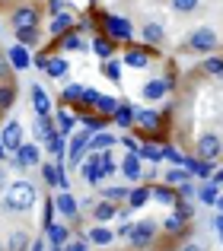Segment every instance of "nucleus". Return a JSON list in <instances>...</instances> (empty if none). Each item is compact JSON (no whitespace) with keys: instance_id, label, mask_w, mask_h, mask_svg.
Returning a JSON list of instances; mask_svg holds the SVG:
<instances>
[{"instance_id":"nucleus-30","label":"nucleus","mask_w":223,"mask_h":251,"mask_svg":"<svg viewBox=\"0 0 223 251\" xmlns=\"http://www.w3.org/2000/svg\"><path fill=\"white\" fill-rule=\"evenodd\" d=\"M45 229H48V242H51V245H67V239H70L67 226H57V223H51V226H45Z\"/></svg>"},{"instance_id":"nucleus-28","label":"nucleus","mask_w":223,"mask_h":251,"mask_svg":"<svg viewBox=\"0 0 223 251\" xmlns=\"http://www.w3.org/2000/svg\"><path fill=\"white\" fill-rule=\"evenodd\" d=\"M115 143H118V137H115V134H102V130H96V134H93V140H89V147L102 153V150H112Z\"/></svg>"},{"instance_id":"nucleus-19","label":"nucleus","mask_w":223,"mask_h":251,"mask_svg":"<svg viewBox=\"0 0 223 251\" xmlns=\"http://www.w3.org/2000/svg\"><path fill=\"white\" fill-rule=\"evenodd\" d=\"M13 102H16V86L0 83V115H6V111L13 108Z\"/></svg>"},{"instance_id":"nucleus-18","label":"nucleus","mask_w":223,"mask_h":251,"mask_svg":"<svg viewBox=\"0 0 223 251\" xmlns=\"http://www.w3.org/2000/svg\"><path fill=\"white\" fill-rule=\"evenodd\" d=\"M57 45H61V48L64 51H86V42H83V38H80V32H67V35H61V38H57Z\"/></svg>"},{"instance_id":"nucleus-29","label":"nucleus","mask_w":223,"mask_h":251,"mask_svg":"<svg viewBox=\"0 0 223 251\" xmlns=\"http://www.w3.org/2000/svg\"><path fill=\"white\" fill-rule=\"evenodd\" d=\"M86 239H89V242H96V245H109V242L115 239V232H112V229H106V223H99L96 229H89Z\"/></svg>"},{"instance_id":"nucleus-52","label":"nucleus","mask_w":223,"mask_h":251,"mask_svg":"<svg viewBox=\"0 0 223 251\" xmlns=\"http://www.w3.org/2000/svg\"><path fill=\"white\" fill-rule=\"evenodd\" d=\"M217 229H220V239H223V213L217 216Z\"/></svg>"},{"instance_id":"nucleus-34","label":"nucleus","mask_w":223,"mask_h":251,"mask_svg":"<svg viewBox=\"0 0 223 251\" xmlns=\"http://www.w3.org/2000/svg\"><path fill=\"white\" fill-rule=\"evenodd\" d=\"M64 140H67V137H61V134H55L51 140H45L48 143V153L55 156V162H64Z\"/></svg>"},{"instance_id":"nucleus-5","label":"nucleus","mask_w":223,"mask_h":251,"mask_svg":"<svg viewBox=\"0 0 223 251\" xmlns=\"http://www.w3.org/2000/svg\"><path fill=\"white\" fill-rule=\"evenodd\" d=\"M220 153H223V143H220L217 134H204L198 140V150H195V156H198V159H204V162H214Z\"/></svg>"},{"instance_id":"nucleus-40","label":"nucleus","mask_w":223,"mask_h":251,"mask_svg":"<svg viewBox=\"0 0 223 251\" xmlns=\"http://www.w3.org/2000/svg\"><path fill=\"white\" fill-rule=\"evenodd\" d=\"M188 178H192V172H188L185 166H182V169H172V172L166 175V184H172V188H175V184H185Z\"/></svg>"},{"instance_id":"nucleus-47","label":"nucleus","mask_w":223,"mask_h":251,"mask_svg":"<svg viewBox=\"0 0 223 251\" xmlns=\"http://www.w3.org/2000/svg\"><path fill=\"white\" fill-rule=\"evenodd\" d=\"M64 251H86V239H74L64 245Z\"/></svg>"},{"instance_id":"nucleus-51","label":"nucleus","mask_w":223,"mask_h":251,"mask_svg":"<svg viewBox=\"0 0 223 251\" xmlns=\"http://www.w3.org/2000/svg\"><path fill=\"white\" fill-rule=\"evenodd\" d=\"M211 181H217V184H223V169H220V172H217V175H214V178H211Z\"/></svg>"},{"instance_id":"nucleus-23","label":"nucleus","mask_w":223,"mask_h":251,"mask_svg":"<svg viewBox=\"0 0 223 251\" xmlns=\"http://www.w3.org/2000/svg\"><path fill=\"white\" fill-rule=\"evenodd\" d=\"M150 197H153V191L143 188V184H137V188H131V194H128V207H143Z\"/></svg>"},{"instance_id":"nucleus-16","label":"nucleus","mask_w":223,"mask_h":251,"mask_svg":"<svg viewBox=\"0 0 223 251\" xmlns=\"http://www.w3.org/2000/svg\"><path fill=\"white\" fill-rule=\"evenodd\" d=\"M6 54H10V61H13V67H16V70H26V67L32 64V57H29V51H26V45H19V42L13 45Z\"/></svg>"},{"instance_id":"nucleus-42","label":"nucleus","mask_w":223,"mask_h":251,"mask_svg":"<svg viewBox=\"0 0 223 251\" xmlns=\"http://www.w3.org/2000/svg\"><path fill=\"white\" fill-rule=\"evenodd\" d=\"M124 64H128V67H147V54H140V51L131 48L128 54H124Z\"/></svg>"},{"instance_id":"nucleus-27","label":"nucleus","mask_w":223,"mask_h":251,"mask_svg":"<svg viewBox=\"0 0 223 251\" xmlns=\"http://www.w3.org/2000/svg\"><path fill=\"white\" fill-rule=\"evenodd\" d=\"M118 105H121V102H118L115 96H99V99H96V111H99V115H106V118L115 115Z\"/></svg>"},{"instance_id":"nucleus-15","label":"nucleus","mask_w":223,"mask_h":251,"mask_svg":"<svg viewBox=\"0 0 223 251\" xmlns=\"http://www.w3.org/2000/svg\"><path fill=\"white\" fill-rule=\"evenodd\" d=\"M45 74H48L51 80H64V76L70 74V67H67V61H64V57H48V64H45Z\"/></svg>"},{"instance_id":"nucleus-50","label":"nucleus","mask_w":223,"mask_h":251,"mask_svg":"<svg viewBox=\"0 0 223 251\" xmlns=\"http://www.w3.org/2000/svg\"><path fill=\"white\" fill-rule=\"evenodd\" d=\"M179 251H204V248H201V245H195V242H188V245H182Z\"/></svg>"},{"instance_id":"nucleus-9","label":"nucleus","mask_w":223,"mask_h":251,"mask_svg":"<svg viewBox=\"0 0 223 251\" xmlns=\"http://www.w3.org/2000/svg\"><path fill=\"white\" fill-rule=\"evenodd\" d=\"M55 207H57V213H64L67 220H80V207H77V201L67 191H61V194L55 197Z\"/></svg>"},{"instance_id":"nucleus-38","label":"nucleus","mask_w":223,"mask_h":251,"mask_svg":"<svg viewBox=\"0 0 223 251\" xmlns=\"http://www.w3.org/2000/svg\"><path fill=\"white\" fill-rule=\"evenodd\" d=\"M198 197H201V203H217V201H220L217 181H211V184H204V188H198Z\"/></svg>"},{"instance_id":"nucleus-25","label":"nucleus","mask_w":223,"mask_h":251,"mask_svg":"<svg viewBox=\"0 0 223 251\" xmlns=\"http://www.w3.org/2000/svg\"><path fill=\"white\" fill-rule=\"evenodd\" d=\"M13 32H16V42H19V45H26V48H35L38 38H42L38 25H35V29H13Z\"/></svg>"},{"instance_id":"nucleus-54","label":"nucleus","mask_w":223,"mask_h":251,"mask_svg":"<svg viewBox=\"0 0 223 251\" xmlns=\"http://www.w3.org/2000/svg\"><path fill=\"white\" fill-rule=\"evenodd\" d=\"M32 251H45V245H42V242H35V245H32Z\"/></svg>"},{"instance_id":"nucleus-2","label":"nucleus","mask_w":223,"mask_h":251,"mask_svg":"<svg viewBox=\"0 0 223 251\" xmlns=\"http://www.w3.org/2000/svg\"><path fill=\"white\" fill-rule=\"evenodd\" d=\"M188 51H198V54L217 51V32H214L211 25H201V29H195L192 38H188Z\"/></svg>"},{"instance_id":"nucleus-39","label":"nucleus","mask_w":223,"mask_h":251,"mask_svg":"<svg viewBox=\"0 0 223 251\" xmlns=\"http://www.w3.org/2000/svg\"><path fill=\"white\" fill-rule=\"evenodd\" d=\"M163 156H166V150L153 147V143H143V147H140V159H150V162H160Z\"/></svg>"},{"instance_id":"nucleus-43","label":"nucleus","mask_w":223,"mask_h":251,"mask_svg":"<svg viewBox=\"0 0 223 251\" xmlns=\"http://www.w3.org/2000/svg\"><path fill=\"white\" fill-rule=\"evenodd\" d=\"M102 74H106L112 83H118V80H121V67H118L115 61H102Z\"/></svg>"},{"instance_id":"nucleus-22","label":"nucleus","mask_w":223,"mask_h":251,"mask_svg":"<svg viewBox=\"0 0 223 251\" xmlns=\"http://www.w3.org/2000/svg\"><path fill=\"white\" fill-rule=\"evenodd\" d=\"M93 216H96V223H109L112 216H118V207L112 201H102V203H96V207H93Z\"/></svg>"},{"instance_id":"nucleus-8","label":"nucleus","mask_w":223,"mask_h":251,"mask_svg":"<svg viewBox=\"0 0 223 251\" xmlns=\"http://www.w3.org/2000/svg\"><path fill=\"white\" fill-rule=\"evenodd\" d=\"M0 140H3V147L10 150V153H16V150L23 147V124H19V121H6Z\"/></svg>"},{"instance_id":"nucleus-31","label":"nucleus","mask_w":223,"mask_h":251,"mask_svg":"<svg viewBox=\"0 0 223 251\" xmlns=\"http://www.w3.org/2000/svg\"><path fill=\"white\" fill-rule=\"evenodd\" d=\"M143 42L147 45H163V23H147L143 25Z\"/></svg>"},{"instance_id":"nucleus-48","label":"nucleus","mask_w":223,"mask_h":251,"mask_svg":"<svg viewBox=\"0 0 223 251\" xmlns=\"http://www.w3.org/2000/svg\"><path fill=\"white\" fill-rule=\"evenodd\" d=\"M67 6H64V0H48V13L55 16V13H64Z\"/></svg>"},{"instance_id":"nucleus-35","label":"nucleus","mask_w":223,"mask_h":251,"mask_svg":"<svg viewBox=\"0 0 223 251\" xmlns=\"http://www.w3.org/2000/svg\"><path fill=\"white\" fill-rule=\"evenodd\" d=\"M204 74L207 76H217V80H223V57H217V54H211L204 61Z\"/></svg>"},{"instance_id":"nucleus-1","label":"nucleus","mask_w":223,"mask_h":251,"mask_svg":"<svg viewBox=\"0 0 223 251\" xmlns=\"http://www.w3.org/2000/svg\"><path fill=\"white\" fill-rule=\"evenodd\" d=\"M32 203H35V184L32 181H13L6 188L3 207L10 213H26V210H32Z\"/></svg>"},{"instance_id":"nucleus-36","label":"nucleus","mask_w":223,"mask_h":251,"mask_svg":"<svg viewBox=\"0 0 223 251\" xmlns=\"http://www.w3.org/2000/svg\"><path fill=\"white\" fill-rule=\"evenodd\" d=\"M131 188H102V201H112V203H121L128 201Z\"/></svg>"},{"instance_id":"nucleus-32","label":"nucleus","mask_w":223,"mask_h":251,"mask_svg":"<svg viewBox=\"0 0 223 251\" xmlns=\"http://www.w3.org/2000/svg\"><path fill=\"white\" fill-rule=\"evenodd\" d=\"M166 86H169V83H163V80H150L147 86H143V99H147V102H156V99H163Z\"/></svg>"},{"instance_id":"nucleus-24","label":"nucleus","mask_w":223,"mask_h":251,"mask_svg":"<svg viewBox=\"0 0 223 251\" xmlns=\"http://www.w3.org/2000/svg\"><path fill=\"white\" fill-rule=\"evenodd\" d=\"M112 118H115L118 127H131V121L137 118V108H131V105H124V102H121V105H118V111H115Z\"/></svg>"},{"instance_id":"nucleus-20","label":"nucleus","mask_w":223,"mask_h":251,"mask_svg":"<svg viewBox=\"0 0 223 251\" xmlns=\"http://www.w3.org/2000/svg\"><path fill=\"white\" fill-rule=\"evenodd\" d=\"M55 121H57V134L61 137H70V130H74V124H77V118L70 115V111H55Z\"/></svg>"},{"instance_id":"nucleus-57","label":"nucleus","mask_w":223,"mask_h":251,"mask_svg":"<svg viewBox=\"0 0 223 251\" xmlns=\"http://www.w3.org/2000/svg\"><path fill=\"white\" fill-rule=\"evenodd\" d=\"M0 181H3V172H0Z\"/></svg>"},{"instance_id":"nucleus-49","label":"nucleus","mask_w":223,"mask_h":251,"mask_svg":"<svg viewBox=\"0 0 223 251\" xmlns=\"http://www.w3.org/2000/svg\"><path fill=\"white\" fill-rule=\"evenodd\" d=\"M166 159H169V162H175V166H182V159H185V156L175 153V150H166Z\"/></svg>"},{"instance_id":"nucleus-37","label":"nucleus","mask_w":223,"mask_h":251,"mask_svg":"<svg viewBox=\"0 0 223 251\" xmlns=\"http://www.w3.org/2000/svg\"><path fill=\"white\" fill-rule=\"evenodd\" d=\"M185 216H179V213H172V216H169V220L166 223H163V226H166V232L169 235H179V232H185Z\"/></svg>"},{"instance_id":"nucleus-58","label":"nucleus","mask_w":223,"mask_h":251,"mask_svg":"<svg viewBox=\"0 0 223 251\" xmlns=\"http://www.w3.org/2000/svg\"><path fill=\"white\" fill-rule=\"evenodd\" d=\"M0 251H3V248H0Z\"/></svg>"},{"instance_id":"nucleus-45","label":"nucleus","mask_w":223,"mask_h":251,"mask_svg":"<svg viewBox=\"0 0 223 251\" xmlns=\"http://www.w3.org/2000/svg\"><path fill=\"white\" fill-rule=\"evenodd\" d=\"M64 99H67V102H70V99H83V86H67V89H64Z\"/></svg>"},{"instance_id":"nucleus-7","label":"nucleus","mask_w":223,"mask_h":251,"mask_svg":"<svg viewBox=\"0 0 223 251\" xmlns=\"http://www.w3.org/2000/svg\"><path fill=\"white\" fill-rule=\"evenodd\" d=\"M51 35L55 38H61V35H67V32H74L77 29V19H74V13L70 10H64V13H55V16H51Z\"/></svg>"},{"instance_id":"nucleus-6","label":"nucleus","mask_w":223,"mask_h":251,"mask_svg":"<svg viewBox=\"0 0 223 251\" xmlns=\"http://www.w3.org/2000/svg\"><path fill=\"white\" fill-rule=\"evenodd\" d=\"M13 166H16V169H32V166H42V150H38L35 143H23V147L16 150V159H13Z\"/></svg>"},{"instance_id":"nucleus-3","label":"nucleus","mask_w":223,"mask_h":251,"mask_svg":"<svg viewBox=\"0 0 223 251\" xmlns=\"http://www.w3.org/2000/svg\"><path fill=\"white\" fill-rule=\"evenodd\" d=\"M153 239H156V223L147 220V223H131L128 226V242L134 248H147Z\"/></svg>"},{"instance_id":"nucleus-56","label":"nucleus","mask_w":223,"mask_h":251,"mask_svg":"<svg viewBox=\"0 0 223 251\" xmlns=\"http://www.w3.org/2000/svg\"><path fill=\"white\" fill-rule=\"evenodd\" d=\"M0 3H10V0H0Z\"/></svg>"},{"instance_id":"nucleus-13","label":"nucleus","mask_w":223,"mask_h":251,"mask_svg":"<svg viewBox=\"0 0 223 251\" xmlns=\"http://www.w3.org/2000/svg\"><path fill=\"white\" fill-rule=\"evenodd\" d=\"M121 172H124V178H131V181H140V153H128L124 156V162H121Z\"/></svg>"},{"instance_id":"nucleus-46","label":"nucleus","mask_w":223,"mask_h":251,"mask_svg":"<svg viewBox=\"0 0 223 251\" xmlns=\"http://www.w3.org/2000/svg\"><path fill=\"white\" fill-rule=\"evenodd\" d=\"M83 121H86L89 130H102V127H106V118H99V115H96V118H83Z\"/></svg>"},{"instance_id":"nucleus-4","label":"nucleus","mask_w":223,"mask_h":251,"mask_svg":"<svg viewBox=\"0 0 223 251\" xmlns=\"http://www.w3.org/2000/svg\"><path fill=\"white\" fill-rule=\"evenodd\" d=\"M38 6H32V3H26V6H16V10L10 13V23H13V29H35L38 25Z\"/></svg>"},{"instance_id":"nucleus-41","label":"nucleus","mask_w":223,"mask_h":251,"mask_svg":"<svg viewBox=\"0 0 223 251\" xmlns=\"http://www.w3.org/2000/svg\"><path fill=\"white\" fill-rule=\"evenodd\" d=\"M26 248H29V232H23V229L13 232L10 235V251H26Z\"/></svg>"},{"instance_id":"nucleus-10","label":"nucleus","mask_w":223,"mask_h":251,"mask_svg":"<svg viewBox=\"0 0 223 251\" xmlns=\"http://www.w3.org/2000/svg\"><path fill=\"white\" fill-rule=\"evenodd\" d=\"M106 25H109V35L112 38H131V35H134L131 23H128V19H121V16H106Z\"/></svg>"},{"instance_id":"nucleus-44","label":"nucleus","mask_w":223,"mask_h":251,"mask_svg":"<svg viewBox=\"0 0 223 251\" xmlns=\"http://www.w3.org/2000/svg\"><path fill=\"white\" fill-rule=\"evenodd\" d=\"M198 3H201V0H172V6L179 13H195V10H198Z\"/></svg>"},{"instance_id":"nucleus-33","label":"nucleus","mask_w":223,"mask_h":251,"mask_svg":"<svg viewBox=\"0 0 223 251\" xmlns=\"http://www.w3.org/2000/svg\"><path fill=\"white\" fill-rule=\"evenodd\" d=\"M13 74H16V67H13L10 54L0 51V83H13Z\"/></svg>"},{"instance_id":"nucleus-21","label":"nucleus","mask_w":223,"mask_h":251,"mask_svg":"<svg viewBox=\"0 0 223 251\" xmlns=\"http://www.w3.org/2000/svg\"><path fill=\"white\" fill-rule=\"evenodd\" d=\"M153 191V197L160 203H172L175 207V201H179V191H172V184H156V188H150Z\"/></svg>"},{"instance_id":"nucleus-17","label":"nucleus","mask_w":223,"mask_h":251,"mask_svg":"<svg viewBox=\"0 0 223 251\" xmlns=\"http://www.w3.org/2000/svg\"><path fill=\"white\" fill-rule=\"evenodd\" d=\"M134 121H137V127H140V130H156V127H160V115H156L153 108L137 111V118H134Z\"/></svg>"},{"instance_id":"nucleus-12","label":"nucleus","mask_w":223,"mask_h":251,"mask_svg":"<svg viewBox=\"0 0 223 251\" xmlns=\"http://www.w3.org/2000/svg\"><path fill=\"white\" fill-rule=\"evenodd\" d=\"M32 105H35V115H51V99H48V92L42 89L38 83H32Z\"/></svg>"},{"instance_id":"nucleus-14","label":"nucleus","mask_w":223,"mask_h":251,"mask_svg":"<svg viewBox=\"0 0 223 251\" xmlns=\"http://www.w3.org/2000/svg\"><path fill=\"white\" fill-rule=\"evenodd\" d=\"M83 175H86V181L93 184V188L106 178V175H102V169H99V153H93V156H89V162H83Z\"/></svg>"},{"instance_id":"nucleus-11","label":"nucleus","mask_w":223,"mask_h":251,"mask_svg":"<svg viewBox=\"0 0 223 251\" xmlns=\"http://www.w3.org/2000/svg\"><path fill=\"white\" fill-rule=\"evenodd\" d=\"M55 115H38L35 118V124H32V130H35V137L38 140H51L55 137Z\"/></svg>"},{"instance_id":"nucleus-55","label":"nucleus","mask_w":223,"mask_h":251,"mask_svg":"<svg viewBox=\"0 0 223 251\" xmlns=\"http://www.w3.org/2000/svg\"><path fill=\"white\" fill-rule=\"evenodd\" d=\"M51 251H64V248H61V245H51Z\"/></svg>"},{"instance_id":"nucleus-26","label":"nucleus","mask_w":223,"mask_h":251,"mask_svg":"<svg viewBox=\"0 0 223 251\" xmlns=\"http://www.w3.org/2000/svg\"><path fill=\"white\" fill-rule=\"evenodd\" d=\"M93 51L102 57V61H112V54H115V45H112V38L99 35V38H93Z\"/></svg>"},{"instance_id":"nucleus-53","label":"nucleus","mask_w":223,"mask_h":251,"mask_svg":"<svg viewBox=\"0 0 223 251\" xmlns=\"http://www.w3.org/2000/svg\"><path fill=\"white\" fill-rule=\"evenodd\" d=\"M6 153H10V150H6V147H3V140H0V159H3Z\"/></svg>"}]
</instances>
